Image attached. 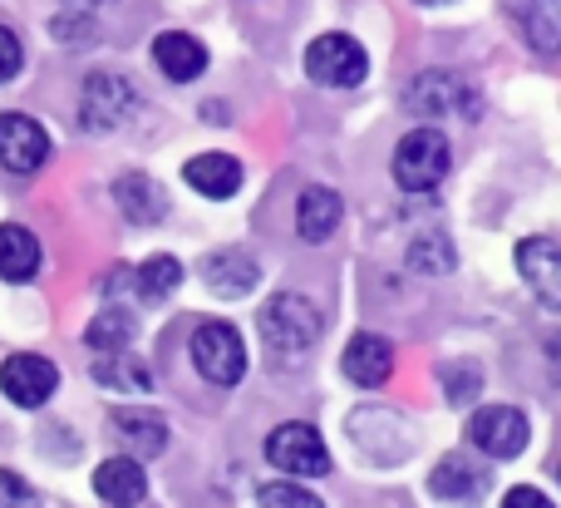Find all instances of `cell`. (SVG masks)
I'll list each match as a JSON object with an SVG mask.
<instances>
[{"instance_id": "cell-1", "label": "cell", "mask_w": 561, "mask_h": 508, "mask_svg": "<svg viewBox=\"0 0 561 508\" xmlns=\"http://www.w3.org/2000/svg\"><path fill=\"white\" fill-rule=\"evenodd\" d=\"M256 331H262V346L276 365H296L310 355V346L320 341V312L310 296L300 292H280L262 306L256 316Z\"/></svg>"}, {"instance_id": "cell-2", "label": "cell", "mask_w": 561, "mask_h": 508, "mask_svg": "<svg viewBox=\"0 0 561 508\" xmlns=\"http://www.w3.org/2000/svg\"><path fill=\"white\" fill-rule=\"evenodd\" d=\"M448 163H454V154H448V138L438 128H409L394 148V183L404 193H428L448 178Z\"/></svg>"}, {"instance_id": "cell-3", "label": "cell", "mask_w": 561, "mask_h": 508, "mask_svg": "<svg viewBox=\"0 0 561 508\" xmlns=\"http://www.w3.org/2000/svg\"><path fill=\"white\" fill-rule=\"evenodd\" d=\"M193 365L207 385H237L247 375V346L237 336V326L207 321L193 331Z\"/></svg>"}, {"instance_id": "cell-4", "label": "cell", "mask_w": 561, "mask_h": 508, "mask_svg": "<svg viewBox=\"0 0 561 508\" xmlns=\"http://www.w3.org/2000/svg\"><path fill=\"white\" fill-rule=\"evenodd\" d=\"M266 460L276 464L280 474H290V479H320V474H330V450L325 440H320L316 425H276L272 440H266Z\"/></svg>"}, {"instance_id": "cell-5", "label": "cell", "mask_w": 561, "mask_h": 508, "mask_svg": "<svg viewBox=\"0 0 561 508\" xmlns=\"http://www.w3.org/2000/svg\"><path fill=\"white\" fill-rule=\"evenodd\" d=\"M306 75L330 89H355L369 75V55L355 35H320L306 49Z\"/></svg>"}, {"instance_id": "cell-6", "label": "cell", "mask_w": 561, "mask_h": 508, "mask_svg": "<svg viewBox=\"0 0 561 508\" xmlns=\"http://www.w3.org/2000/svg\"><path fill=\"white\" fill-rule=\"evenodd\" d=\"M527 440H533V425L517 405H488L468 420V444L483 450L488 460H517L527 450Z\"/></svg>"}, {"instance_id": "cell-7", "label": "cell", "mask_w": 561, "mask_h": 508, "mask_svg": "<svg viewBox=\"0 0 561 508\" xmlns=\"http://www.w3.org/2000/svg\"><path fill=\"white\" fill-rule=\"evenodd\" d=\"M138 109V89L128 84L124 75H108V69H99V75L84 79V94H79V118H84L89 134H108V128H118L128 114Z\"/></svg>"}, {"instance_id": "cell-8", "label": "cell", "mask_w": 561, "mask_h": 508, "mask_svg": "<svg viewBox=\"0 0 561 508\" xmlns=\"http://www.w3.org/2000/svg\"><path fill=\"white\" fill-rule=\"evenodd\" d=\"M55 385H59V371L45 355L20 351V355L0 361V391H5V400H15L20 410H39V405L55 395Z\"/></svg>"}, {"instance_id": "cell-9", "label": "cell", "mask_w": 561, "mask_h": 508, "mask_svg": "<svg viewBox=\"0 0 561 508\" xmlns=\"http://www.w3.org/2000/svg\"><path fill=\"white\" fill-rule=\"evenodd\" d=\"M517 272H523L527 292L547 312H561V242L557 237H523L517 242Z\"/></svg>"}, {"instance_id": "cell-10", "label": "cell", "mask_w": 561, "mask_h": 508, "mask_svg": "<svg viewBox=\"0 0 561 508\" xmlns=\"http://www.w3.org/2000/svg\"><path fill=\"white\" fill-rule=\"evenodd\" d=\"M49 158V134L30 114H0V168L5 173H35Z\"/></svg>"}, {"instance_id": "cell-11", "label": "cell", "mask_w": 561, "mask_h": 508, "mask_svg": "<svg viewBox=\"0 0 561 508\" xmlns=\"http://www.w3.org/2000/svg\"><path fill=\"white\" fill-rule=\"evenodd\" d=\"M428 489L448 504H478L488 489H493V474H488V464H473L468 454H448V460L434 464Z\"/></svg>"}, {"instance_id": "cell-12", "label": "cell", "mask_w": 561, "mask_h": 508, "mask_svg": "<svg viewBox=\"0 0 561 508\" xmlns=\"http://www.w3.org/2000/svg\"><path fill=\"white\" fill-rule=\"evenodd\" d=\"M507 20L537 55H561V0H503Z\"/></svg>"}, {"instance_id": "cell-13", "label": "cell", "mask_w": 561, "mask_h": 508, "mask_svg": "<svg viewBox=\"0 0 561 508\" xmlns=\"http://www.w3.org/2000/svg\"><path fill=\"white\" fill-rule=\"evenodd\" d=\"M404 104L414 109L419 118H444V114H458V109L468 104V84L458 75H448V69H428V75H419L414 84H409Z\"/></svg>"}, {"instance_id": "cell-14", "label": "cell", "mask_w": 561, "mask_h": 508, "mask_svg": "<svg viewBox=\"0 0 561 508\" xmlns=\"http://www.w3.org/2000/svg\"><path fill=\"white\" fill-rule=\"evenodd\" d=\"M340 371H345L355 385L375 391V385H385V381H389V371H394V346H389L385 336H375V331L350 336L345 355H340Z\"/></svg>"}, {"instance_id": "cell-15", "label": "cell", "mask_w": 561, "mask_h": 508, "mask_svg": "<svg viewBox=\"0 0 561 508\" xmlns=\"http://www.w3.org/2000/svg\"><path fill=\"white\" fill-rule=\"evenodd\" d=\"M94 494L108 508H138V504H144V494H148L144 464L128 460V454H118V460H104L94 470Z\"/></svg>"}, {"instance_id": "cell-16", "label": "cell", "mask_w": 561, "mask_h": 508, "mask_svg": "<svg viewBox=\"0 0 561 508\" xmlns=\"http://www.w3.org/2000/svg\"><path fill=\"white\" fill-rule=\"evenodd\" d=\"M153 65L163 69L168 79L187 84V79H197L207 69V45L197 35H187V30H163V35L153 39Z\"/></svg>"}, {"instance_id": "cell-17", "label": "cell", "mask_w": 561, "mask_h": 508, "mask_svg": "<svg viewBox=\"0 0 561 508\" xmlns=\"http://www.w3.org/2000/svg\"><path fill=\"white\" fill-rule=\"evenodd\" d=\"M340 217H345V203H340L335 188H306L296 203V233L306 237V242H330Z\"/></svg>"}, {"instance_id": "cell-18", "label": "cell", "mask_w": 561, "mask_h": 508, "mask_svg": "<svg viewBox=\"0 0 561 508\" xmlns=\"http://www.w3.org/2000/svg\"><path fill=\"white\" fill-rule=\"evenodd\" d=\"M89 375H94L104 391H118V395H148L153 391V371H148L134 351H99L94 365H89Z\"/></svg>"}, {"instance_id": "cell-19", "label": "cell", "mask_w": 561, "mask_h": 508, "mask_svg": "<svg viewBox=\"0 0 561 508\" xmlns=\"http://www.w3.org/2000/svg\"><path fill=\"white\" fill-rule=\"evenodd\" d=\"M114 197H118V207H124L128 223H138V227H153V223L168 217V193L148 173H124L114 183Z\"/></svg>"}, {"instance_id": "cell-20", "label": "cell", "mask_w": 561, "mask_h": 508, "mask_svg": "<svg viewBox=\"0 0 561 508\" xmlns=\"http://www.w3.org/2000/svg\"><path fill=\"white\" fill-rule=\"evenodd\" d=\"M183 178L203 197H232L242 188V163L232 154H197V158H187Z\"/></svg>"}, {"instance_id": "cell-21", "label": "cell", "mask_w": 561, "mask_h": 508, "mask_svg": "<svg viewBox=\"0 0 561 508\" xmlns=\"http://www.w3.org/2000/svg\"><path fill=\"white\" fill-rule=\"evenodd\" d=\"M203 276L217 296H247V292H256V282H262V267H256V257H247V252H217V257H207Z\"/></svg>"}, {"instance_id": "cell-22", "label": "cell", "mask_w": 561, "mask_h": 508, "mask_svg": "<svg viewBox=\"0 0 561 508\" xmlns=\"http://www.w3.org/2000/svg\"><path fill=\"white\" fill-rule=\"evenodd\" d=\"M114 430L128 450H138V460H153V454L168 450V425H163V415H153V410H118Z\"/></svg>"}, {"instance_id": "cell-23", "label": "cell", "mask_w": 561, "mask_h": 508, "mask_svg": "<svg viewBox=\"0 0 561 508\" xmlns=\"http://www.w3.org/2000/svg\"><path fill=\"white\" fill-rule=\"evenodd\" d=\"M39 272V242L30 227L5 223L0 227V276L5 282H30Z\"/></svg>"}, {"instance_id": "cell-24", "label": "cell", "mask_w": 561, "mask_h": 508, "mask_svg": "<svg viewBox=\"0 0 561 508\" xmlns=\"http://www.w3.org/2000/svg\"><path fill=\"white\" fill-rule=\"evenodd\" d=\"M128 282H134V296L138 302H163V296H173L178 286H183V262L168 252L148 257L138 272H128Z\"/></svg>"}, {"instance_id": "cell-25", "label": "cell", "mask_w": 561, "mask_h": 508, "mask_svg": "<svg viewBox=\"0 0 561 508\" xmlns=\"http://www.w3.org/2000/svg\"><path fill=\"white\" fill-rule=\"evenodd\" d=\"M138 321L124 312V306H108V312H99L94 321H89L84 341L94 346V351H128V341H134Z\"/></svg>"}, {"instance_id": "cell-26", "label": "cell", "mask_w": 561, "mask_h": 508, "mask_svg": "<svg viewBox=\"0 0 561 508\" xmlns=\"http://www.w3.org/2000/svg\"><path fill=\"white\" fill-rule=\"evenodd\" d=\"M454 262H458V252H454V242H448L444 233H424V237H414V242H409V267H414V272H424V276L454 272Z\"/></svg>"}, {"instance_id": "cell-27", "label": "cell", "mask_w": 561, "mask_h": 508, "mask_svg": "<svg viewBox=\"0 0 561 508\" xmlns=\"http://www.w3.org/2000/svg\"><path fill=\"white\" fill-rule=\"evenodd\" d=\"M256 504H262V508H325L310 489H300L296 479L262 484V489H256Z\"/></svg>"}, {"instance_id": "cell-28", "label": "cell", "mask_w": 561, "mask_h": 508, "mask_svg": "<svg viewBox=\"0 0 561 508\" xmlns=\"http://www.w3.org/2000/svg\"><path fill=\"white\" fill-rule=\"evenodd\" d=\"M478 385H483V375H478V365H468V361L454 365V371L444 375V395H448L454 405H468V400H473Z\"/></svg>"}, {"instance_id": "cell-29", "label": "cell", "mask_w": 561, "mask_h": 508, "mask_svg": "<svg viewBox=\"0 0 561 508\" xmlns=\"http://www.w3.org/2000/svg\"><path fill=\"white\" fill-rule=\"evenodd\" d=\"M0 508H39V499H35V489H30L20 474L0 470Z\"/></svg>"}, {"instance_id": "cell-30", "label": "cell", "mask_w": 561, "mask_h": 508, "mask_svg": "<svg viewBox=\"0 0 561 508\" xmlns=\"http://www.w3.org/2000/svg\"><path fill=\"white\" fill-rule=\"evenodd\" d=\"M20 65H25V49H20V35L10 25H0V84L5 79L20 75Z\"/></svg>"}, {"instance_id": "cell-31", "label": "cell", "mask_w": 561, "mask_h": 508, "mask_svg": "<svg viewBox=\"0 0 561 508\" xmlns=\"http://www.w3.org/2000/svg\"><path fill=\"white\" fill-rule=\"evenodd\" d=\"M503 508H557V504L542 489H533V484H517V489L503 494Z\"/></svg>"}, {"instance_id": "cell-32", "label": "cell", "mask_w": 561, "mask_h": 508, "mask_svg": "<svg viewBox=\"0 0 561 508\" xmlns=\"http://www.w3.org/2000/svg\"><path fill=\"white\" fill-rule=\"evenodd\" d=\"M547 361H552V375L561 381V336H552V341H547Z\"/></svg>"}, {"instance_id": "cell-33", "label": "cell", "mask_w": 561, "mask_h": 508, "mask_svg": "<svg viewBox=\"0 0 561 508\" xmlns=\"http://www.w3.org/2000/svg\"><path fill=\"white\" fill-rule=\"evenodd\" d=\"M419 5H444V0H419Z\"/></svg>"}, {"instance_id": "cell-34", "label": "cell", "mask_w": 561, "mask_h": 508, "mask_svg": "<svg viewBox=\"0 0 561 508\" xmlns=\"http://www.w3.org/2000/svg\"><path fill=\"white\" fill-rule=\"evenodd\" d=\"M557 474H561V470H557Z\"/></svg>"}]
</instances>
